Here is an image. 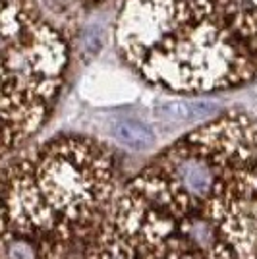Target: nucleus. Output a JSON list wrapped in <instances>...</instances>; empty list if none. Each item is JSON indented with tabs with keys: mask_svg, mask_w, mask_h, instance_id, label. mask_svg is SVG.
I'll use <instances>...</instances> for the list:
<instances>
[{
	"mask_svg": "<svg viewBox=\"0 0 257 259\" xmlns=\"http://www.w3.org/2000/svg\"><path fill=\"white\" fill-rule=\"evenodd\" d=\"M87 259H257V118L226 110L118 190Z\"/></svg>",
	"mask_w": 257,
	"mask_h": 259,
	"instance_id": "f257e3e1",
	"label": "nucleus"
},
{
	"mask_svg": "<svg viewBox=\"0 0 257 259\" xmlns=\"http://www.w3.org/2000/svg\"><path fill=\"white\" fill-rule=\"evenodd\" d=\"M62 39L37 0H0V76L29 64Z\"/></svg>",
	"mask_w": 257,
	"mask_h": 259,
	"instance_id": "f03ea898",
	"label": "nucleus"
},
{
	"mask_svg": "<svg viewBox=\"0 0 257 259\" xmlns=\"http://www.w3.org/2000/svg\"><path fill=\"white\" fill-rule=\"evenodd\" d=\"M107 132L112 140L132 151H145L155 143V132L138 116L114 114L107 122Z\"/></svg>",
	"mask_w": 257,
	"mask_h": 259,
	"instance_id": "7ed1b4c3",
	"label": "nucleus"
},
{
	"mask_svg": "<svg viewBox=\"0 0 257 259\" xmlns=\"http://www.w3.org/2000/svg\"><path fill=\"white\" fill-rule=\"evenodd\" d=\"M85 2H89V4H108V2H124V0H85Z\"/></svg>",
	"mask_w": 257,
	"mask_h": 259,
	"instance_id": "20e7f679",
	"label": "nucleus"
}]
</instances>
